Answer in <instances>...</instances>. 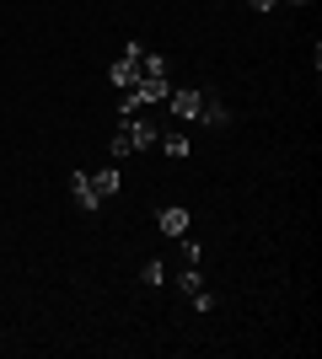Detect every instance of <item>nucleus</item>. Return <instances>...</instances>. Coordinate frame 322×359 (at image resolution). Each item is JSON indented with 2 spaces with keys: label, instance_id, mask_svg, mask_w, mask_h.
<instances>
[{
  "label": "nucleus",
  "instance_id": "obj_9",
  "mask_svg": "<svg viewBox=\"0 0 322 359\" xmlns=\"http://www.w3.org/2000/svg\"><path fill=\"white\" fill-rule=\"evenodd\" d=\"M156 145L167 150L172 161H188V156H194V140H188V135H161V140H156Z\"/></svg>",
  "mask_w": 322,
  "mask_h": 359
},
{
  "label": "nucleus",
  "instance_id": "obj_13",
  "mask_svg": "<svg viewBox=\"0 0 322 359\" xmlns=\"http://www.w3.org/2000/svg\"><path fill=\"white\" fill-rule=\"evenodd\" d=\"M183 263H194V269L204 263V247H199V241H183Z\"/></svg>",
  "mask_w": 322,
  "mask_h": 359
},
{
  "label": "nucleus",
  "instance_id": "obj_10",
  "mask_svg": "<svg viewBox=\"0 0 322 359\" xmlns=\"http://www.w3.org/2000/svg\"><path fill=\"white\" fill-rule=\"evenodd\" d=\"M177 290H183V295H199V290H204V279H199V269H194V263H183V273H177Z\"/></svg>",
  "mask_w": 322,
  "mask_h": 359
},
{
  "label": "nucleus",
  "instance_id": "obj_6",
  "mask_svg": "<svg viewBox=\"0 0 322 359\" xmlns=\"http://www.w3.org/2000/svg\"><path fill=\"white\" fill-rule=\"evenodd\" d=\"M129 91H135L140 102L151 107V102H167V91H172V81H167V75H145V81H135V86H129Z\"/></svg>",
  "mask_w": 322,
  "mask_h": 359
},
{
  "label": "nucleus",
  "instance_id": "obj_3",
  "mask_svg": "<svg viewBox=\"0 0 322 359\" xmlns=\"http://www.w3.org/2000/svg\"><path fill=\"white\" fill-rule=\"evenodd\" d=\"M70 198H76L81 215H97V210H102V198H97V188H92V172H70Z\"/></svg>",
  "mask_w": 322,
  "mask_h": 359
},
{
  "label": "nucleus",
  "instance_id": "obj_5",
  "mask_svg": "<svg viewBox=\"0 0 322 359\" xmlns=\"http://www.w3.org/2000/svg\"><path fill=\"white\" fill-rule=\"evenodd\" d=\"M188 220H194V215H188L183 204H167V210L156 215V231H161V236H172V241H183V236H188Z\"/></svg>",
  "mask_w": 322,
  "mask_h": 359
},
{
  "label": "nucleus",
  "instance_id": "obj_11",
  "mask_svg": "<svg viewBox=\"0 0 322 359\" xmlns=\"http://www.w3.org/2000/svg\"><path fill=\"white\" fill-rule=\"evenodd\" d=\"M140 279H145V285H167V263H161V257H151V263L140 269Z\"/></svg>",
  "mask_w": 322,
  "mask_h": 359
},
{
  "label": "nucleus",
  "instance_id": "obj_12",
  "mask_svg": "<svg viewBox=\"0 0 322 359\" xmlns=\"http://www.w3.org/2000/svg\"><path fill=\"white\" fill-rule=\"evenodd\" d=\"M119 113H123V118H140V113H145V102H140L135 91H123V102H119Z\"/></svg>",
  "mask_w": 322,
  "mask_h": 359
},
{
  "label": "nucleus",
  "instance_id": "obj_15",
  "mask_svg": "<svg viewBox=\"0 0 322 359\" xmlns=\"http://www.w3.org/2000/svg\"><path fill=\"white\" fill-rule=\"evenodd\" d=\"M279 6H307V0H279Z\"/></svg>",
  "mask_w": 322,
  "mask_h": 359
},
{
  "label": "nucleus",
  "instance_id": "obj_2",
  "mask_svg": "<svg viewBox=\"0 0 322 359\" xmlns=\"http://www.w3.org/2000/svg\"><path fill=\"white\" fill-rule=\"evenodd\" d=\"M119 140H123V145H129V156H135V150H151L156 140H161V129H156V123L145 118V113H140V118H123Z\"/></svg>",
  "mask_w": 322,
  "mask_h": 359
},
{
  "label": "nucleus",
  "instance_id": "obj_4",
  "mask_svg": "<svg viewBox=\"0 0 322 359\" xmlns=\"http://www.w3.org/2000/svg\"><path fill=\"white\" fill-rule=\"evenodd\" d=\"M199 102H204V91L199 86H177V91H167V107L177 113V118H199Z\"/></svg>",
  "mask_w": 322,
  "mask_h": 359
},
{
  "label": "nucleus",
  "instance_id": "obj_7",
  "mask_svg": "<svg viewBox=\"0 0 322 359\" xmlns=\"http://www.w3.org/2000/svg\"><path fill=\"white\" fill-rule=\"evenodd\" d=\"M92 188H97V198H113L123 188V172L119 166H102V172H92Z\"/></svg>",
  "mask_w": 322,
  "mask_h": 359
},
{
  "label": "nucleus",
  "instance_id": "obj_1",
  "mask_svg": "<svg viewBox=\"0 0 322 359\" xmlns=\"http://www.w3.org/2000/svg\"><path fill=\"white\" fill-rule=\"evenodd\" d=\"M145 54H151V48H140V43H123V54L113 65H107V81H113V86H135L140 75H145Z\"/></svg>",
  "mask_w": 322,
  "mask_h": 359
},
{
  "label": "nucleus",
  "instance_id": "obj_8",
  "mask_svg": "<svg viewBox=\"0 0 322 359\" xmlns=\"http://www.w3.org/2000/svg\"><path fill=\"white\" fill-rule=\"evenodd\" d=\"M199 123H210V129H226V123H231L226 102H215V97H204V102H199Z\"/></svg>",
  "mask_w": 322,
  "mask_h": 359
},
{
  "label": "nucleus",
  "instance_id": "obj_14",
  "mask_svg": "<svg viewBox=\"0 0 322 359\" xmlns=\"http://www.w3.org/2000/svg\"><path fill=\"white\" fill-rule=\"evenodd\" d=\"M247 6H253V11H274L279 0H247Z\"/></svg>",
  "mask_w": 322,
  "mask_h": 359
}]
</instances>
